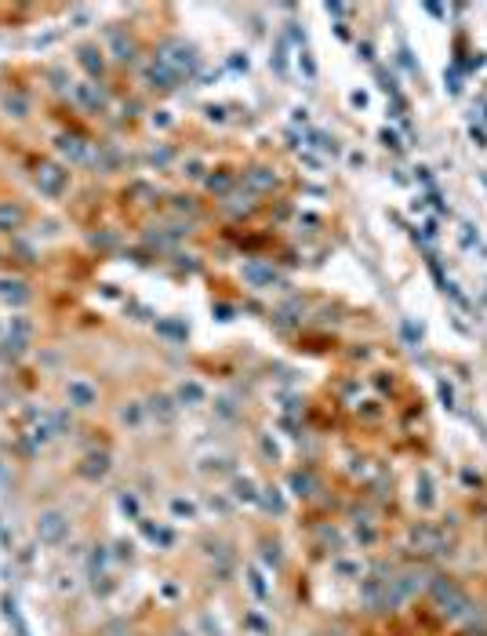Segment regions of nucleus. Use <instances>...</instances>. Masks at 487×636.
<instances>
[{"label":"nucleus","instance_id":"obj_1","mask_svg":"<svg viewBox=\"0 0 487 636\" xmlns=\"http://www.w3.org/2000/svg\"><path fill=\"white\" fill-rule=\"evenodd\" d=\"M66 538H70V513H62V509H44V513L37 517V542L55 549Z\"/></svg>","mask_w":487,"mask_h":636},{"label":"nucleus","instance_id":"obj_2","mask_svg":"<svg viewBox=\"0 0 487 636\" xmlns=\"http://www.w3.org/2000/svg\"><path fill=\"white\" fill-rule=\"evenodd\" d=\"M66 400H70V408L88 411V408L98 404V389L91 386V382H84V378H70L66 382Z\"/></svg>","mask_w":487,"mask_h":636},{"label":"nucleus","instance_id":"obj_3","mask_svg":"<svg viewBox=\"0 0 487 636\" xmlns=\"http://www.w3.org/2000/svg\"><path fill=\"white\" fill-rule=\"evenodd\" d=\"M66 179H70V175L62 171V167H51V164H48V167H40V175H37V186L44 189L48 197H58V193H62V186H66Z\"/></svg>","mask_w":487,"mask_h":636},{"label":"nucleus","instance_id":"obj_4","mask_svg":"<svg viewBox=\"0 0 487 636\" xmlns=\"http://www.w3.org/2000/svg\"><path fill=\"white\" fill-rule=\"evenodd\" d=\"M105 473H110V455H88L84 458V465H80V476H88V480H102Z\"/></svg>","mask_w":487,"mask_h":636},{"label":"nucleus","instance_id":"obj_5","mask_svg":"<svg viewBox=\"0 0 487 636\" xmlns=\"http://www.w3.org/2000/svg\"><path fill=\"white\" fill-rule=\"evenodd\" d=\"M0 299H4V302H15V306H22V302L30 299V291H26V284H22V280H0Z\"/></svg>","mask_w":487,"mask_h":636},{"label":"nucleus","instance_id":"obj_6","mask_svg":"<svg viewBox=\"0 0 487 636\" xmlns=\"http://www.w3.org/2000/svg\"><path fill=\"white\" fill-rule=\"evenodd\" d=\"M80 66L88 70L91 77H98V73H102V51L91 48V44H84V48H80Z\"/></svg>","mask_w":487,"mask_h":636},{"label":"nucleus","instance_id":"obj_7","mask_svg":"<svg viewBox=\"0 0 487 636\" xmlns=\"http://www.w3.org/2000/svg\"><path fill=\"white\" fill-rule=\"evenodd\" d=\"M18 222H22V207H15V204H0V229H15Z\"/></svg>","mask_w":487,"mask_h":636},{"label":"nucleus","instance_id":"obj_8","mask_svg":"<svg viewBox=\"0 0 487 636\" xmlns=\"http://www.w3.org/2000/svg\"><path fill=\"white\" fill-rule=\"evenodd\" d=\"M335 571H338V575H342V578H360V571H364V567H360V560L338 557V560H335Z\"/></svg>","mask_w":487,"mask_h":636},{"label":"nucleus","instance_id":"obj_9","mask_svg":"<svg viewBox=\"0 0 487 636\" xmlns=\"http://www.w3.org/2000/svg\"><path fill=\"white\" fill-rule=\"evenodd\" d=\"M178 396H182V400H189V404H200V400H204V389L197 386V382H182Z\"/></svg>","mask_w":487,"mask_h":636},{"label":"nucleus","instance_id":"obj_10","mask_svg":"<svg viewBox=\"0 0 487 636\" xmlns=\"http://www.w3.org/2000/svg\"><path fill=\"white\" fill-rule=\"evenodd\" d=\"M58 150H62V153H70V157H77V160L84 157V145H80L77 138H58Z\"/></svg>","mask_w":487,"mask_h":636},{"label":"nucleus","instance_id":"obj_11","mask_svg":"<svg viewBox=\"0 0 487 636\" xmlns=\"http://www.w3.org/2000/svg\"><path fill=\"white\" fill-rule=\"evenodd\" d=\"M233 487H237V498H247V502H255V498H259V495H255V484H251L247 476H244V480H237Z\"/></svg>","mask_w":487,"mask_h":636},{"label":"nucleus","instance_id":"obj_12","mask_svg":"<svg viewBox=\"0 0 487 636\" xmlns=\"http://www.w3.org/2000/svg\"><path fill=\"white\" fill-rule=\"evenodd\" d=\"M291 484H294V495H313V491H309V487H313V480H309V476L294 473V480H291Z\"/></svg>","mask_w":487,"mask_h":636},{"label":"nucleus","instance_id":"obj_13","mask_svg":"<svg viewBox=\"0 0 487 636\" xmlns=\"http://www.w3.org/2000/svg\"><path fill=\"white\" fill-rule=\"evenodd\" d=\"M120 509H124V513H131V517H138V498L135 495H120Z\"/></svg>","mask_w":487,"mask_h":636},{"label":"nucleus","instance_id":"obj_14","mask_svg":"<svg viewBox=\"0 0 487 636\" xmlns=\"http://www.w3.org/2000/svg\"><path fill=\"white\" fill-rule=\"evenodd\" d=\"M244 273H247V277L255 280V284H266V280H273V273H266V269H255V266H247Z\"/></svg>","mask_w":487,"mask_h":636},{"label":"nucleus","instance_id":"obj_15","mask_svg":"<svg viewBox=\"0 0 487 636\" xmlns=\"http://www.w3.org/2000/svg\"><path fill=\"white\" fill-rule=\"evenodd\" d=\"M251 589H255V592H259V597H266V585H262V575H259V571H255V567H251Z\"/></svg>","mask_w":487,"mask_h":636},{"label":"nucleus","instance_id":"obj_16","mask_svg":"<svg viewBox=\"0 0 487 636\" xmlns=\"http://www.w3.org/2000/svg\"><path fill=\"white\" fill-rule=\"evenodd\" d=\"M175 513H186V517H197V509L189 502H175Z\"/></svg>","mask_w":487,"mask_h":636},{"label":"nucleus","instance_id":"obj_17","mask_svg":"<svg viewBox=\"0 0 487 636\" xmlns=\"http://www.w3.org/2000/svg\"><path fill=\"white\" fill-rule=\"evenodd\" d=\"M316 636H331V632H316Z\"/></svg>","mask_w":487,"mask_h":636}]
</instances>
